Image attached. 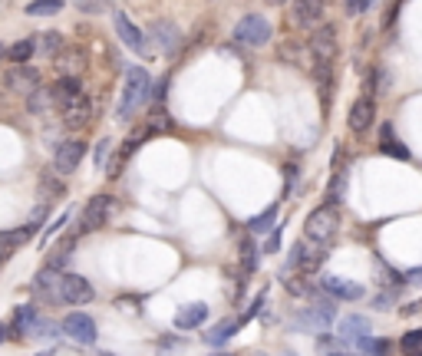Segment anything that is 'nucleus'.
Listing matches in <instances>:
<instances>
[{
    "mask_svg": "<svg viewBox=\"0 0 422 356\" xmlns=\"http://www.w3.org/2000/svg\"><path fill=\"white\" fill-rule=\"evenodd\" d=\"M33 297L43 300V304H53V307H83L93 300V284H89L83 274H73V270H53L43 268L33 277Z\"/></svg>",
    "mask_w": 422,
    "mask_h": 356,
    "instance_id": "nucleus-1",
    "label": "nucleus"
},
{
    "mask_svg": "<svg viewBox=\"0 0 422 356\" xmlns=\"http://www.w3.org/2000/svg\"><path fill=\"white\" fill-rule=\"evenodd\" d=\"M149 96H152V79H149V73H145L142 67L129 69V73H125L122 99H119V109H115V116L122 119V122H129V119H132V113L142 106Z\"/></svg>",
    "mask_w": 422,
    "mask_h": 356,
    "instance_id": "nucleus-2",
    "label": "nucleus"
},
{
    "mask_svg": "<svg viewBox=\"0 0 422 356\" xmlns=\"http://www.w3.org/2000/svg\"><path fill=\"white\" fill-rule=\"evenodd\" d=\"M336 231H340V212H336L333 205H320V208H314V212L307 214V222H304V238L310 241V244H330V241L336 238Z\"/></svg>",
    "mask_w": 422,
    "mask_h": 356,
    "instance_id": "nucleus-3",
    "label": "nucleus"
},
{
    "mask_svg": "<svg viewBox=\"0 0 422 356\" xmlns=\"http://www.w3.org/2000/svg\"><path fill=\"white\" fill-rule=\"evenodd\" d=\"M333 317H336V304H333V297L326 294V297H316L307 310L294 314V330H307V333H316V337H320V333L330 330Z\"/></svg>",
    "mask_w": 422,
    "mask_h": 356,
    "instance_id": "nucleus-4",
    "label": "nucleus"
},
{
    "mask_svg": "<svg viewBox=\"0 0 422 356\" xmlns=\"http://www.w3.org/2000/svg\"><path fill=\"white\" fill-rule=\"evenodd\" d=\"M270 37H274L270 20L261 17V13H248V17H241L238 27H234V40L244 43V47H264V43H270Z\"/></svg>",
    "mask_w": 422,
    "mask_h": 356,
    "instance_id": "nucleus-5",
    "label": "nucleus"
},
{
    "mask_svg": "<svg viewBox=\"0 0 422 356\" xmlns=\"http://www.w3.org/2000/svg\"><path fill=\"white\" fill-rule=\"evenodd\" d=\"M324 13H326V0H294L290 4V27L297 30H320L324 27Z\"/></svg>",
    "mask_w": 422,
    "mask_h": 356,
    "instance_id": "nucleus-6",
    "label": "nucleus"
},
{
    "mask_svg": "<svg viewBox=\"0 0 422 356\" xmlns=\"http://www.w3.org/2000/svg\"><path fill=\"white\" fill-rule=\"evenodd\" d=\"M113 214V198L109 195H93L79 214V224H76V234H89V231H99Z\"/></svg>",
    "mask_w": 422,
    "mask_h": 356,
    "instance_id": "nucleus-7",
    "label": "nucleus"
},
{
    "mask_svg": "<svg viewBox=\"0 0 422 356\" xmlns=\"http://www.w3.org/2000/svg\"><path fill=\"white\" fill-rule=\"evenodd\" d=\"M63 333H67L73 343H79V347H89V343H96L99 337V327H96V320L89 317V314H83V310H73L63 323Z\"/></svg>",
    "mask_w": 422,
    "mask_h": 356,
    "instance_id": "nucleus-8",
    "label": "nucleus"
},
{
    "mask_svg": "<svg viewBox=\"0 0 422 356\" xmlns=\"http://www.w3.org/2000/svg\"><path fill=\"white\" fill-rule=\"evenodd\" d=\"M340 340H343V343H350L353 350H360V353H363V350L370 347V340H373L370 320L360 317V314H346V317L340 320Z\"/></svg>",
    "mask_w": 422,
    "mask_h": 356,
    "instance_id": "nucleus-9",
    "label": "nucleus"
},
{
    "mask_svg": "<svg viewBox=\"0 0 422 356\" xmlns=\"http://www.w3.org/2000/svg\"><path fill=\"white\" fill-rule=\"evenodd\" d=\"M4 86H7L10 93H20V96H37L40 93V69L27 67V63H23V67L7 69Z\"/></svg>",
    "mask_w": 422,
    "mask_h": 356,
    "instance_id": "nucleus-10",
    "label": "nucleus"
},
{
    "mask_svg": "<svg viewBox=\"0 0 422 356\" xmlns=\"http://www.w3.org/2000/svg\"><path fill=\"white\" fill-rule=\"evenodd\" d=\"M83 155H86V142L83 139H67V142H59V149L53 152V168L59 175H73L83 162Z\"/></svg>",
    "mask_w": 422,
    "mask_h": 356,
    "instance_id": "nucleus-11",
    "label": "nucleus"
},
{
    "mask_svg": "<svg viewBox=\"0 0 422 356\" xmlns=\"http://www.w3.org/2000/svg\"><path fill=\"white\" fill-rule=\"evenodd\" d=\"M320 287H324V294H330L333 300H363V284H356V280H343L336 277V274H324L320 277Z\"/></svg>",
    "mask_w": 422,
    "mask_h": 356,
    "instance_id": "nucleus-12",
    "label": "nucleus"
},
{
    "mask_svg": "<svg viewBox=\"0 0 422 356\" xmlns=\"http://www.w3.org/2000/svg\"><path fill=\"white\" fill-rule=\"evenodd\" d=\"M113 23H115V33H119V40H122V43L132 50V53H139V57H142L145 50H149V47H145V33H142V30L135 27L132 20L122 13V10H115V13H113Z\"/></svg>",
    "mask_w": 422,
    "mask_h": 356,
    "instance_id": "nucleus-13",
    "label": "nucleus"
},
{
    "mask_svg": "<svg viewBox=\"0 0 422 356\" xmlns=\"http://www.w3.org/2000/svg\"><path fill=\"white\" fill-rule=\"evenodd\" d=\"M149 37H152V43L162 53H172V50H178V43H182V30L175 27L172 20H152L149 23Z\"/></svg>",
    "mask_w": 422,
    "mask_h": 356,
    "instance_id": "nucleus-14",
    "label": "nucleus"
},
{
    "mask_svg": "<svg viewBox=\"0 0 422 356\" xmlns=\"http://www.w3.org/2000/svg\"><path fill=\"white\" fill-rule=\"evenodd\" d=\"M278 57L290 67H300V69H310L314 73V53H310V43H300V40H284L278 47Z\"/></svg>",
    "mask_w": 422,
    "mask_h": 356,
    "instance_id": "nucleus-15",
    "label": "nucleus"
},
{
    "mask_svg": "<svg viewBox=\"0 0 422 356\" xmlns=\"http://www.w3.org/2000/svg\"><path fill=\"white\" fill-rule=\"evenodd\" d=\"M373 116H376V103L370 96H360L350 106V116H346V125L353 129V132H366L370 125H373Z\"/></svg>",
    "mask_w": 422,
    "mask_h": 356,
    "instance_id": "nucleus-16",
    "label": "nucleus"
},
{
    "mask_svg": "<svg viewBox=\"0 0 422 356\" xmlns=\"http://www.w3.org/2000/svg\"><path fill=\"white\" fill-rule=\"evenodd\" d=\"M59 113H63V125H67V129H83V125L89 122V116H93V103H89L86 96H79V99H73V103H67Z\"/></svg>",
    "mask_w": 422,
    "mask_h": 356,
    "instance_id": "nucleus-17",
    "label": "nucleus"
},
{
    "mask_svg": "<svg viewBox=\"0 0 422 356\" xmlns=\"http://www.w3.org/2000/svg\"><path fill=\"white\" fill-rule=\"evenodd\" d=\"M40 323V314L33 304H23V307L13 310V320H10V327H13V337H33V330Z\"/></svg>",
    "mask_w": 422,
    "mask_h": 356,
    "instance_id": "nucleus-18",
    "label": "nucleus"
},
{
    "mask_svg": "<svg viewBox=\"0 0 422 356\" xmlns=\"http://www.w3.org/2000/svg\"><path fill=\"white\" fill-rule=\"evenodd\" d=\"M208 320V304H188L175 314V330H195Z\"/></svg>",
    "mask_w": 422,
    "mask_h": 356,
    "instance_id": "nucleus-19",
    "label": "nucleus"
},
{
    "mask_svg": "<svg viewBox=\"0 0 422 356\" xmlns=\"http://www.w3.org/2000/svg\"><path fill=\"white\" fill-rule=\"evenodd\" d=\"M79 96H86L83 93V83H79V76H63L53 86V99H57V106L63 109L67 103H73V99H79Z\"/></svg>",
    "mask_w": 422,
    "mask_h": 356,
    "instance_id": "nucleus-20",
    "label": "nucleus"
},
{
    "mask_svg": "<svg viewBox=\"0 0 422 356\" xmlns=\"http://www.w3.org/2000/svg\"><path fill=\"white\" fill-rule=\"evenodd\" d=\"M316 353L320 356H356V350L350 347V343H343L340 337L320 333V337H316Z\"/></svg>",
    "mask_w": 422,
    "mask_h": 356,
    "instance_id": "nucleus-21",
    "label": "nucleus"
},
{
    "mask_svg": "<svg viewBox=\"0 0 422 356\" xmlns=\"http://www.w3.org/2000/svg\"><path fill=\"white\" fill-rule=\"evenodd\" d=\"M380 152L393 155V159H403V162H406V159H413V155H409V149H406V145L393 135V125H383V135H380Z\"/></svg>",
    "mask_w": 422,
    "mask_h": 356,
    "instance_id": "nucleus-22",
    "label": "nucleus"
},
{
    "mask_svg": "<svg viewBox=\"0 0 422 356\" xmlns=\"http://www.w3.org/2000/svg\"><path fill=\"white\" fill-rule=\"evenodd\" d=\"M33 234H37V231H33L30 224H23V228H13V231H0V254H7V251L20 248V244H27Z\"/></svg>",
    "mask_w": 422,
    "mask_h": 356,
    "instance_id": "nucleus-23",
    "label": "nucleus"
},
{
    "mask_svg": "<svg viewBox=\"0 0 422 356\" xmlns=\"http://www.w3.org/2000/svg\"><path fill=\"white\" fill-rule=\"evenodd\" d=\"M278 205H270V208H264L261 214H254L248 222V231L251 234H268V231H274V222H278Z\"/></svg>",
    "mask_w": 422,
    "mask_h": 356,
    "instance_id": "nucleus-24",
    "label": "nucleus"
},
{
    "mask_svg": "<svg viewBox=\"0 0 422 356\" xmlns=\"http://www.w3.org/2000/svg\"><path fill=\"white\" fill-rule=\"evenodd\" d=\"M83 50H63L59 53V59H57V67H59V73L63 76H79V69H83Z\"/></svg>",
    "mask_w": 422,
    "mask_h": 356,
    "instance_id": "nucleus-25",
    "label": "nucleus"
},
{
    "mask_svg": "<svg viewBox=\"0 0 422 356\" xmlns=\"http://www.w3.org/2000/svg\"><path fill=\"white\" fill-rule=\"evenodd\" d=\"M238 330H241V320H221L218 327H215V330H208V333H205V340H208L211 347H221V343H224V340H228V337H234Z\"/></svg>",
    "mask_w": 422,
    "mask_h": 356,
    "instance_id": "nucleus-26",
    "label": "nucleus"
},
{
    "mask_svg": "<svg viewBox=\"0 0 422 356\" xmlns=\"http://www.w3.org/2000/svg\"><path fill=\"white\" fill-rule=\"evenodd\" d=\"M238 251H241V270H244L241 277H251V274L258 270V244H254L251 238H244Z\"/></svg>",
    "mask_w": 422,
    "mask_h": 356,
    "instance_id": "nucleus-27",
    "label": "nucleus"
},
{
    "mask_svg": "<svg viewBox=\"0 0 422 356\" xmlns=\"http://www.w3.org/2000/svg\"><path fill=\"white\" fill-rule=\"evenodd\" d=\"M346 195V168H336L333 178H330V185H326V205H340Z\"/></svg>",
    "mask_w": 422,
    "mask_h": 356,
    "instance_id": "nucleus-28",
    "label": "nucleus"
},
{
    "mask_svg": "<svg viewBox=\"0 0 422 356\" xmlns=\"http://www.w3.org/2000/svg\"><path fill=\"white\" fill-rule=\"evenodd\" d=\"M33 53H37V43H33V40H17V43H13V47L7 50V57L13 59L17 67L30 63V57H33Z\"/></svg>",
    "mask_w": 422,
    "mask_h": 356,
    "instance_id": "nucleus-29",
    "label": "nucleus"
},
{
    "mask_svg": "<svg viewBox=\"0 0 422 356\" xmlns=\"http://www.w3.org/2000/svg\"><path fill=\"white\" fill-rule=\"evenodd\" d=\"M63 10V0H33L27 4V17H53Z\"/></svg>",
    "mask_w": 422,
    "mask_h": 356,
    "instance_id": "nucleus-30",
    "label": "nucleus"
},
{
    "mask_svg": "<svg viewBox=\"0 0 422 356\" xmlns=\"http://www.w3.org/2000/svg\"><path fill=\"white\" fill-rule=\"evenodd\" d=\"M40 53L43 57H53V53H63V33H40Z\"/></svg>",
    "mask_w": 422,
    "mask_h": 356,
    "instance_id": "nucleus-31",
    "label": "nucleus"
},
{
    "mask_svg": "<svg viewBox=\"0 0 422 356\" xmlns=\"http://www.w3.org/2000/svg\"><path fill=\"white\" fill-rule=\"evenodd\" d=\"M63 192H67V188H63L59 178H53V172L40 175V195H43V198H59Z\"/></svg>",
    "mask_w": 422,
    "mask_h": 356,
    "instance_id": "nucleus-32",
    "label": "nucleus"
},
{
    "mask_svg": "<svg viewBox=\"0 0 422 356\" xmlns=\"http://www.w3.org/2000/svg\"><path fill=\"white\" fill-rule=\"evenodd\" d=\"M149 129H159V132H169L172 129V119H169V113H165V106H155L152 109V119H149Z\"/></svg>",
    "mask_w": 422,
    "mask_h": 356,
    "instance_id": "nucleus-33",
    "label": "nucleus"
},
{
    "mask_svg": "<svg viewBox=\"0 0 422 356\" xmlns=\"http://www.w3.org/2000/svg\"><path fill=\"white\" fill-rule=\"evenodd\" d=\"M152 132V129H135L132 135H129V139H125V145H122V155H119V159H129V155L135 152V149H139V145L145 142V135Z\"/></svg>",
    "mask_w": 422,
    "mask_h": 356,
    "instance_id": "nucleus-34",
    "label": "nucleus"
},
{
    "mask_svg": "<svg viewBox=\"0 0 422 356\" xmlns=\"http://www.w3.org/2000/svg\"><path fill=\"white\" fill-rule=\"evenodd\" d=\"M76 4V10H83V13H106V10L113 7V0H73Z\"/></svg>",
    "mask_w": 422,
    "mask_h": 356,
    "instance_id": "nucleus-35",
    "label": "nucleus"
},
{
    "mask_svg": "<svg viewBox=\"0 0 422 356\" xmlns=\"http://www.w3.org/2000/svg\"><path fill=\"white\" fill-rule=\"evenodd\" d=\"M366 356H393V343L389 340H370V347L363 350Z\"/></svg>",
    "mask_w": 422,
    "mask_h": 356,
    "instance_id": "nucleus-36",
    "label": "nucleus"
},
{
    "mask_svg": "<svg viewBox=\"0 0 422 356\" xmlns=\"http://www.w3.org/2000/svg\"><path fill=\"white\" fill-rule=\"evenodd\" d=\"M399 347H403L406 353H416V350H422V330H409V333L399 340Z\"/></svg>",
    "mask_w": 422,
    "mask_h": 356,
    "instance_id": "nucleus-37",
    "label": "nucleus"
},
{
    "mask_svg": "<svg viewBox=\"0 0 422 356\" xmlns=\"http://www.w3.org/2000/svg\"><path fill=\"white\" fill-rule=\"evenodd\" d=\"M109 155H113V139H103V142L96 145V155H93V162H96V168H103V165L109 162Z\"/></svg>",
    "mask_w": 422,
    "mask_h": 356,
    "instance_id": "nucleus-38",
    "label": "nucleus"
},
{
    "mask_svg": "<svg viewBox=\"0 0 422 356\" xmlns=\"http://www.w3.org/2000/svg\"><path fill=\"white\" fill-rule=\"evenodd\" d=\"M69 218H73V212H69V208H67V212L59 214L57 222H50V224H47V231H43V238H40V241H43V244H47V241H50V238H53V234H57V231H59V228H63V224H67V222H69Z\"/></svg>",
    "mask_w": 422,
    "mask_h": 356,
    "instance_id": "nucleus-39",
    "label": "nucleus"
},
{
    "mask_svg": "<svg viewBox=\"0 0 422 356\" xmlns=\"http://www.w3.org/2000/svg\"><path fill=\"white\" fill-rule=\"evenodd\" d=\"M343 7L350 17H360V13H366L370 10V0H343Z\"/></svg>",
    "mask_w": 422,
    "mask_h": 356,
    "instance_id": "nucleus-40",
    "label": "nucleus"
},
{
    "mask_svg": "<svg viewBox=\"0 0 422 356\" xmlns=\"http://www.w3.org/2000/svg\"><path fill=\"white\" fill-rule=\"evenodd\" d=\"M373 307L376 310H386V307H393V290H380L373 300Z\"/></svg>",
    "mask_w": 422,
    "mask_h": 356,
    "instance_id": "nucleus-41",
    "label": "nucleus"
},
{
    "mask_svg": "<svg viewBox=\"0 0 422 356\" xmlns=\"http://www.w3.org/2000/svg\"><path fill=\"white\" fill-rule=\"evenodd\" d=\"M278 251H280V228L278 231H270L268 244H264V254H278Z\"/></svg>",
    "mask_w": 422,
    "mask_h": 356,
    "instance_id": "nucleus-42",
    "label": "nucleus"
},
{
    "mask_svg": "<svg viewBox=\"0 0 422 356\" xmlns=\"http://www.w3.org/2000/svg\"><path fill=\"white\" fill-rule=\"evenodd\" d=\"M406 284H413V287H419V284H422V268H416V270H409V274H406Z\"/></svg>",
    "mask_w": 422,
    "mask_h": 356,
    "instance_id": "nucleus-43",
    "label": "nucleus"
},
{
    "mask_svg": "<svg viewBox=\"0 0 422 356\" xmlns=\"http://www.w3.org/2000/svg\"><path fill=\"white\" fill-rule=\"evenodd\" d=\"M264 4H270V7H278V4H284V0H264Z\"/></svg>",
    "mask_w": 422,
    "mask_h": 356,
    "instance_id": "nucleus-44",
    "label": "nucleus"
},
{
    "mask_svg": "<svg viewBox=\"0 0 422 356\" xmlns=\"http://www.w3.org/2000/svg\"><path fill=\"white\" fill-rule=\"evenodd\" d=\"M4 340H7V330H4V327H0V343H4Z\"/></svg>",
    "mask_w": 422,
    "mask_h": 356,
    "instance_id": "nucleus-45",
    "label": "nucleus"
},
{
    "mask_svg": "<svg viewBox=\"0 0 422 356\" xmlns=\"http://www.w3.org/2000/svg\"><path fill=\"white\" fill-rule=\"evenodd\" d=\"M4 57H7V50H4V43H0V59H4Z\"/></svg>",
    "mask_w": 422,
    "mask_h": 356,
    "instance_id": "nucleus-46",
    "label": "nucleus"
},
{
    "mask_svg": "<svg viewBox=\"0 0 422 356\" xmlns=\"http://www.w3.org/2000/svg\"><path fill=\"white\" fill-rule=\"evenodd\" d=\"M406 356H422V350H416V353H406Z\"/></svg>",
    "mask_w": 422,
    "mask_h": 356,
    "instance_id": "nucleus-47",
    "label": "nucleus"
},
{
    "mask_svg": "<svg viewBox=\"0 0 422 356\" xmlns=\"http://www.w3.org/2000/svg\"><path fill=\"white\" fill-rule=\"evenodd\" d=\"M280 356H294V353H280Z\"/></svg>",
    "mask_w": 422,
    "mask_h": 356,
    "instance_id": "nucleus-48",
    "label": "nucleus"
},
{
    "mask_svg": "<svg viewBox=\"0 0 422 356\" xmlns=\"http://www.w3.org/2000/svg\"><path fill=\"white\" fill-rule=\"evenodd\" d=\"M103 356H115V353H103Z\"/></svg>",
    "mask_w": 422,
    "mask_h": 356,
    "instance_id": "nucleus-49",
    "label": "nucleus"
},
{
    "mask_svg": "<svg viewBox=\"0 0 422 356\" xmlns=\"http://www.w3.org/2000/svg\"><path fill=\"white\" fill-rule=\"evenodd\" d=\"M211 356H215V353H211Z\"/></svg>",
    "mask_w": 422,
    "mask_h": 356,
    "instance_id": "nucleus-50",
    "label": "nucleus"
}]
</instances>
